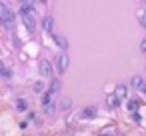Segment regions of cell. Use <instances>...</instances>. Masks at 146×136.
Listing matches in <instances>:
<instances>
[{"label":"cell","instance_id":"13","mask_svg":"<svg viewBox=\"0 0 146 136\" xmlns=\"http://www.w3.org/2000/svg\"><path fill=\"white\" fill-rule=\"evenodd\" d=\"M138 22L142 24V28H146V10H138Z\"/></svg>","mask_w":146,"mask_h":136},{"label":"cell","instance_id":"17","mask_svg":"<svg viewBox=\"0 0 146 136\" xmlns=\"http://www.w3.org/2000/svg\"><path fill=\"white\" fill-rule=\"evenodd\" d=\"M44 112H46L48 116H52V114H54V104H48V106H44Z\"/></svg>","mask_w":146,"mask_h":136},{"label":"cell","instance_id":"14","mask_svg":"<svg viewBox=\"0 0 146 136\" xmlns=\"http://www.w3.org/2000/svg\"><path fill=\"white\" fill-rule=\"evenodd\" d=\"M128 110L136 114V110H138V100H128Z\"/></svg>","mask_w":146,"mask_h":136},{"label":"cell","instance_id":"2","mask_svg":"<svg viewBox=\"0 0 146 136\" xmlns=\"http://www.w3.org/2000/svg\"><path fill=\"white\" fill-rule=\"evenodd\" d=\"M0 20H2V26L4 28H14V24H16V14L2 2V4H0Z\"/></svg>","mask_w":146,"mask_h":136},{"label":"cell","instance_id":"8","mask_svg":"<svg viewBox=\"0 0 146 136\" xmlns=\"http://www.w3.org/2000/svg\"><path fill=\"white\" fill-rule=\"evenodd\" d=\"M130 84H132L134 88H138V90H140V88L144 86V78H142V76H132V80H130Z\"/></svg>","mask_w":146,"mask_h":136},{"label":"cell","instance_id":"11","mask_svg":"<svg viewBox=\"0 0 146 136\" xmlns=\"http://www.w3.org/2000/svg\"><path fill=\"white\" fill-rule=\"evenodd\" d=\"M52 26H54V18L52 16H46L44 18V30L46 32H52Z\"/></svg>","mask_w":146,"mask_h":136},{"label":"cell","instance_id":"19","mask_svg":"<svg viewBox=\"0 0 146 136\" xmlns=\"http://www.w3.org/2000/svg\"><path fill=\"white\" fill-rule=\"evenodd\" d=\"M2 76H4V78H10V70H8L6 66H2Z\"/></svg>","mask_w":146,"mask_h":136},{"label":"cell","instance_id":"7","mask_svg":"<svg viewBox=\"0 0 146 136\" xmlns=\"http://www.w3.org/2000/svg\"><path fill=\"white\" fill-rule=\"evenodd\" d=\"M96 114H98V110H96L94 106H86L80 116H82V118H96Z\"/></svg>","mask_w":146,"mask_h":136},{"label":"cell","instance_id":"5","mask_svg":"<svg viewBox=\"0 0 146 136\" xmlns=\"http://www.w3.org/2000/svg\"><path fill=\"white\" fill-rule=\"evenodd\" d=\"M106 104H108V108H118L120 106V98L116 94H108L106 96Z\"/></svg>","mask_w":146,"mask_h":136},{"label":"cell","instance_id":"16","mask_svg":"<svg viewBox=\"0 0 146 136\" xmlns=\"http://www.w3.org/2000/svg\"><path fill=\"white\" fill-rule=\"evenodd\" d=\"M50 98H52V94H50V92H46V94H44V98H42V104H44V106H48V104H50Z\"/></svg>","mask_w":146,"mask_h":136},{"label":"cell","instance_id":"10","mask_svg":"<svg viewBox=\"0 0 146 136\" xmlns=\"http://www.w3.org/2000/svg\"><path fill=\"white\" fill-rule=\"evenodd\" d=\"M58 90H60V80H58V78H54V80L50 82V88H48V92H50V94H56Z\"/></svg>","mask_w":146,"mask_h":136},{"label":"cell","instance_id":"9","mask_svg":"<svg viewBox=\"0 0 146 136\" xmlns=\"http://www.w3.org/2000/svg\"><path fill=\"white\" fill-rule=\"evenodd\" d=\"M114 94H116V96H118V98L122 100V98H126L128 90H126V86H124V84H118V86H116V92H114Z\"/></svg>","mask_w":146,"mask_h":136},{"label":"cell","instance_id":"3","mask_svg":"<svg viewBox=\"0 0 146 136\" xmlns=\"http://www.w3.org/2000/svg\"><path fill=\"white\" fill-rule=\"evenodd\" d=\"M38 72H40L42 78H52V64H50L48 58H40V60H38ZM52 80H54V78H52Z\"/></svg>","mask_w":146,"mask_h":136},{"label":"cell","instance_id":"4","mask_svg":"<svg viewBox=\"0 0 146 136\" xmlns=\"http://www.w3.org/2000/svg\"><path fill=\"white\" fill-rule=\"evenodd\" d=\"M54 64H56L58 74H64V72L68 70V56H66V54H58V56L54 58Z\"/></svg>","mask_w":146,"mask_h":136},{"label":"cell","instance_id":"15","mask_svg":"<svg viewBox=\"0 0 146 136\" xmlns=\"http://www.w3.org/2000/svg\"><path fill=\"white\" fill-rule=\"evenodd\" d=\"M16 106H18V110H20V112H24V110H26V102H24L22 98H18V100H16Z\"/></svg>","mask_w":146,"mask_h":136},{"label":"cell","instance_id":"20","mask_svg":"<svg viewBox=\"0 0 146 136\" xmlns=\"http://www.w3.org/2000/svg\"><path fill=\"white\" fill-rule=\"evenodd\" d=\"M140 50H142V52H146V40H142V44H140Z\"/></svg>","mask_w":146,"mask_h":136},{"label":"cell","instance_id":"18","mask_svg":"<svg viewBox=\"0 0 146 136\" xmlns=\"http://www.w3.org/2000/svg\"><path fill=\"white\" fill-rule=\"evenodd\" d=\"M34 90H36V92H42V90H44V84H42V82H36V84H34Z\"/></svg>","mask_w":146,"mask_h":136},{"label":"cell","instance_id":"21","mask_svg":"<svg viewBox=\"0 0 146 136\" xmlns=\"http://www.w3.org/2000/svg\"><path fill=\"white\" fill-rule=\"evenodd\" d=\"M140 92H142V94H144V96H146V84H144V86H142V88H140Z\"/></svg>","mask_w":146,"mask_h":136},{"label":"cell","instance_id":"1","mask_svg":"<svg viewBox=\"0 0 146 136\" xmlns=\"http://www.w3.org/2000/svg\"><path fill=\"white\" fill-rule=\"evenodd\" d=\"M18 12H20V18H22L26 30H28V32H34V28H36V18H34V6H32V2H22V6H20Z\"/></svg>","mask_w":146,"mask_h":136},{"label":"cell","instance_id":"6","mask_svg":"<svg viewBox=\"0 0 146 136\" xmlns=\"http://www.w3.org/2000/svg\"><path fill=\"white\" fill-rule=\"evenodd\" d=\"M52 38H54V42H56V46H60V48H68V40L62 36V34H52Z\"/></svg>","mask_w":146,"mask_h":136},{"label":"cell","instance_id":"12","mask_svg":"<svg viewBox=\"0 0 146 136\" xmlns=\"http://www.w3.org/2000/svg\"><path fill=\"white\" fill-rule=\"evenodd\" d=\"M70 106H72V100L66 96V98L60 102V110H62V112H68V110H70Z\"/></svg>","mask_w":146,"mask_h":136}]
</instances>
